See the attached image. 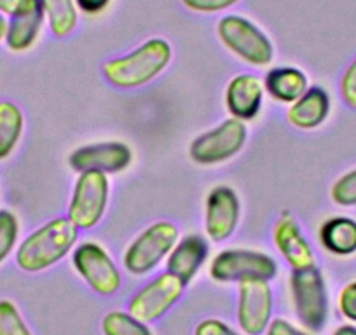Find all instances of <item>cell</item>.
Returning <instances> with one entry per match:
<instances>
[{
    "label": "cell",
    "instance_id": "6da1fadb",
    "mask_svg": "<svg viewBox=\"0 0 356 335\" xmlns=\"http://www.w3.org/2000/svg\"><path fill=\"white\" fill-rule=\"evenodd\" d=\"M79 229L68 217H58L26 236L16 252V264L25 272H40L56 265L74 250Z\"/></svg>",
    "mask_w": 356,
    "mask_h": 335
},
{
    "label": "cell",
    "instance_id": "7a4b0ae2",
    "mask_svg": "<svg viewBox=\"0 0 356 335\" xmlns=\"http://www.w3.org/2000/svg\"><path fill=\"white\" fill-rule=\"evenodd\" d=\"M171 61V46L164 39H149L126 56L114 58L104 65V75L112 86L121 90L145 86Z\"/></svg>",
    "mask_w": 356,
    "mask_h": 335
},
{
    "label": "cell",
    "instance_id": "3957f363",
    "mask_svg": "<svg viewBox=\"0 0 356 335\" xmlns=\"http://www.w3.org/2000/svg\"><path fill=\"white\" fill-rule=\"evenodd\" d=\"M222 44L243 61L255 67H266L273 61L275 47L257 25L243 16H224L217 25Z\"/></svg>",
    "mask_w": 356,
    "mask_h": 335
},
{
    "label": "cell",
    "instance_id": "277c9868",
    "mask_svg": "<svg viewBox=\"0 0 356 335\" xmlns=\"http://www.w3.org/2000/svg\"><path fill=\"white\" fill-rule=\"evenodd\" d=\"M290 290L296 313L304 327L311 332H321L328 318L327 285L316 265L292 271Z\"/></svg>",
    "mask_w": 356,
    "mask_h": 335
},
{
    "label": "cell",
    "instance_id": "5b68a950",
    "mask_svg": "<svg viewBox=\"0 0 356 335\" xmlns=\"http://www.w3.org/2000/svg\"><path fill=\"white\" fill-rule=\"evenodd\" d=\"M108 179L100 172L79 173L68 204V218L79 231H88L100 224L108 204Z\"/></svg>",
    "mask_w": 356,
    "mask_h": 335
},
{
    "label": "cell",
    "instance_id": "8992f818",
    "mask_svg": "<svg viewBox=\"0 0 356 335\" xmlns=\"http://www.w3.org/2000/svg\"><path fill=\"white\" fill-rule=\"evenodd\" d=\"M178 227L171 222H156L147 227L124 254L126 271L135 276L147 275L152 271L178 243Z\"/></svg>",
    "mask_w": 356,
    "mask_h": 335
},
{
    "label": "cell",
    "instance_id": "52a82bcc",
    "mask_svg": "<svg viewBox=\"0 0 356 335\" xmlns=\"http://www.w3.org/2000/svg\"><path fill=\"white\" fill-rule=\"evenodd\" d=\"M278 264L257 250H224L210 264V276L218 283H243L248 279H273Z\"/></svg>",
    "mask_w": 356,
    "mask_h": 335
},
{
    "label": "cell",
    "instance_id": "ba28073f",
    "mask_svg": "<svg viewBox=\"0 0 356 335\" xmlns=\"http://www.w3.org/2000/svg\"><path fill=\"white\" fill-rule=\"evenodd\" d=\"M248 129L245 122L231 117L217 128L196 136L189 147V156L194 163L210 166L231 159L245 147Z\"/></svg>",
    "mask_w": 356,
    "mask_h": 335
},
{
    "label": "cell",
    "instance_id": "9c48e42d",
    "mask_svg": "<svg viewBox=\"0 0 356 335\" xmlns=\"http://www.w3.org/2000/svg\"><path fill=\"white\" fill-rule=\"evenodd\" d=\"M72 262L77 275L100 295H114L121 288V272L98 243H81L75 248Z\"/></svg>",
    "mask_w": 356,
    "mask_h": 335
},
{
    "label": "cell",
    "instance_id": "30bf717a",
    "mask_svg": "<svg viewBox=\"0 0 356 335\" xmlns=\"http://www.w3.org/2000/svg\"><path fill=\"white\" fill-rule=\"evenodd\" d=\"M186 290V283L171 272H164L147 283L129 300V314L143 323H152L168 313L180 300Z\"/></svg>",
    "mask_w": 356,
    "mask_h": 335
},
{
    "label": "cell",
    "instance_id": "8fae6325",
    "mask_svg": "<svg viewBox=\"0 0 356 335\" xmlns=\"http://www.w3.org/2000/svg\"><path fill=\"white\" fill-rule=\"evenodd\" d=\"M273 290L266 279L239 283L238 323L246 335H260L271 323Z\"/></svg>",
    "mask_w": 356,
    "mask_h": 335
},
{
    "label": "cell",
    "instance_id": "7c38bea8",
    "mask_svg": "<svg viewBox=\"0 0 356 335\" xmlns=\"http://www.w3.org/2000/svg\"><path fill=\"white\" fill-rule=\"evenodd\" d=\"M133 152L126 143L102 142L75 149L68 157L70 168L77 173L100 172L105 175L124 172L131 164Z\"/></svg>",
    "mask_w": 356,
    "mask_h": 335
},
{
    "label": "cell",
    "instance_id": "4fadbf2b",
    "mask_svg": "<svg viewBox=\"0 0 356 335\" xmlns=\"http://www.w3.org/2000/svg\"><path fill=\"white\" fill-rule=\"evenodd\" d=\"M239 199L238 194L227 186H218L211 189L207 199L204 211V229L211 241L222 243L231 238L239 222Z\"/></svg>",
    "mask_w": 356,
    "mask_h": 335
},
{
    "label": "cell",
    "instance_id": "5bb4252c",
    "mask_svg": "<svg viewBox=\"0 0 356 335\" xmlns=\"http://www.w3.org/2000/svg\"><path fill=\"white\" fill-rule=\"evenodd\" d=\"M273 239H275V245L280 254L292 268V271H302V269L316 265V259H314L309 241L289 211H283L282 217L276 222Z\"/></svg>",
    "mask_w": 356,
    "mask_h": 335
},
{
    "label": "cell",
    "instance_id": "9a60e30c",
    "mask_svg": "<svg viewBox=\"0 0 356 335\" xmlns=\"http://www.w3.org/2000/svg\"><path fill=\"white\" fill-rule=\"evenodd\" d=\"M264 84L257 75H236L225 90V107L232 117L239 121H250L257 117L262 108Z\"/></svg>",
    "mask_w": 356,
    "mask_h": 335
},
{
    "label": "cell",
    "instance_id": "2e32d148",
    "mask_svg": "<svg viewBox=\"0 0 356 335\" xmlns=\"http://www.w3.org/2000/svg\"><path fill=\"white\" fill-rule=\"evenodd\" d=\"M46 19L40 6V0H29L19 11L9 16L8 30H6V46L15 53L29 51L37 42Z\"/></svg>",
    "mask_w": 356,
    "mask_h": 335
},
{
    "label": "cell",
    "instance_id": "e0dca14e",
    "mask_svg": "<svg viewBox=\"0 0 356 335\" xmlns=\"http://www.w3.org/2000/svg\"><path fill=\"white\" fill-rule=\"evenodd\" d=\"M208 257V243L197 234H189L175 245L168 255V272L191 283Z\"/></svg>",
    "mask_w": 356,
    "mask_h": 335
},
{
    "label": "cell",
    "instance_id": "ac0fdd59",
    "mask_svg": "<svg viewBox=\"0 0 356 335\" xmlns=\"http://www.w3.org/2000/svg\"><path fill=\"white\" fill-rule=\"evenodd\" d=\"M328 114H330V97L323 88L313 86L307 88L306 93L290 105L286 119L293 128L309 131L323 124Z\"/></svg>",
    "mask_w": 356,
    "mask_h": 335
},
{
    "label": "cell",
    "instance_id": "d6986e66",
    "mask_svg": "<svg viewBox=\"0 0 356 335\" xmlns=\"http://www.w3.org/2000/svg\"><path fill=\"white\" fill-rule=\"evenodd\" d=\"M309 88V82L304 72L293 67H280L267 72L264 79V90L269 97L282 104H290L299 100Z\"/></svg>",
    "mask_w": 356,
    "mask_h": 335
},
{
    "label": "cell",
    "instance_id": "ffe728a7",
    "mask_svg": "<svg viewBox=\"0 0 356 335\" xmlns=\"http://www.w3.org/2000/svg\"><path fill=\"white\" fill-rule=\"evenodd\" d=\"M320 243L335 257L356 254V220L351 217H332L320 227Z\"/></svg>",
    "mask_w": 356,
    "mask_h": 335
},
{
    "label": "cell",
    "instance_id": "44dd1931",
    "mask_svg": "<svg viewBox=\"0 0 356 335\" xmlns=\"http://www.w3.org/2000/svg\"><path fill=\"white\" fill-rule=\"evenodd\" d=\"M25 129V117L18 105L13 101H0V161L8 159L15 152Z\"/></svg>",
    "mask_w": 356,
    "mask_h": 335
},
{
    "label": "cell",
    "instance_id": "7402d4cb",
    "mask_svg": "<svg viewBox=\"0 0 356 335\" xmlns=\"http://www.w3.org/2000/svg\"><path fill=\"white\" fill-rule=\"evenodd\" d=\"M40 6L54 37L63 39L77 28L79 13L75 0H40Z\"/></svg>",
    "mask_w": 356,
    "mask_h": 335
},
{
    "label": "cell",
    "instance_id": "603a6c76",
    "mask_svg": "<svg viewBox=\"0 0 356 335\" xmlns=\"http://www.w3.org/2000/svg\"><path fill=\"white\" fill-rule=\"evenodd\" d=\"M102 330L104 335H152L147 323L122 311L108 313L102 321Z\"/></svg>",
    "mask_w": 356,
    "mask_h": 335
},
{
    "label": "cell",
    "instance_id": "cb8c5ba5",
    "mask_svg": "<svg viewBox=\"0 0 356 335\" xmlns=\"http://www.w3.org/2000/svg\"><path fill=\"white\" fill-rule=\"evenodd\" d=\"M19 222L11 210H0V264L8 261L18 243Z\"/></svg>",
    "mask_w": 356,
    "mask_h": 335
},
{
    "label": "cell",
    "instance_id": "d4e9b609",
    "mask_svg": "<svg viewBox=\"0 0 356 335\" xmlns=\"http://www.w3.org/2000/svg\"><path fill=\"white\" fill-rule=\"evenodd\" d=\"M0 335H32L15 302L0 299Z\"/></svg>",
    "mask_w": 356,
    "mask_h": 335
},
{
    "label": "cell",
    "instance_id": "484cf974",
    "mask_svg": "<svg viewBox=\"0 0 356 335\" xmlns=\"http://www.w3.org/2000/svg\"><path fill=\"white\" fill-rule=\"evenodd\" d=\"M330 197L339 206H356V168L335 180Z\"/></svg>",
    "mask_w": 356,
    "mask_h": 335
},
{
    "label": "cell",
    "instance_id": "4316f807",
    "mask_svg": "<svg viewBox=\"0 0 356 335\" xmlns=\"http://www.w3.org/2000/svg\"><path fill=\"white\" fill-rule=\"evenodd\" d=\"M182 2L191 11L213 15V13H220L232 8L234 4H238L239 0H182Z\"/></svg>",
    "mask_w": 356,
    "mask_h": 335
},
{
    "label": "cell",
    "instance_id": "83f0119b",
    "mask_svg": "<svg viewBox=\"0 0 356 335\" xmlns=\"http://www.w3.org/2000/svg\"><path fill=\"white\" fill-rule=\"evenodd\" d=\"M339 311L348 321L356 323V281L348 283L339 293Z\"/></svg>",
    "mask_w": 356,
    "mask_h": 335
},
{
    "label": "cell",
    "instance_id": "f1b7e54d",
    "mask_svg": "<svg viewBox=\"0 0 356 335\" xmlns=\"http://www.w3.org/2000/svg\"><path fill=\"white\" fill-rule=\"evenodd\" d=\"M341 97L348 107L356 108V60L342 74Z\"/></svg>",
    "mask_w": 356,
    "mask_h": 335
},
{
    "label": "cell",
    "instance_id": "f546056e",
    "mask_svg": "<svg viewBox=\"0 0 356 335\" xmlns=\"http://www.w3.org/2000/svg\"><path fill=\"white\" fill-rule=\"evenodd\" d=\"M194 335H238L220 320H204L196 327Z\"/></svg>",
    "mask_w": 356,
    "mask_h": 335
},
{
    "label": "cell",
    "instance_id": "4dcf8cb0",
    "mask_svg": "<svg viewBox=\"0 0 356 335\" xmlns=\"http://www.w3.org/2000/svg\"><path fill=\"white\" fill-rule=\"evenodd\" d=\"M267 335H307V334L306 332L299 330V328H296L286 320L276 318V320H273L271 323H269V327H267Z\"/></svg>",
    "mask_w": 356,
    "mask_h": 335
},
{
    "label": "cell",
    "instance_id": "1f68e13d",
    "mask_svg": "<svg viewBox=\"0 0 356 335\" xmlns=\"http://www.w3.org/2000/svg\"><path fill=\"white\" fill-rule=\"evenodd\" d=\"M112 0H75L77 8L86 15H98L111 6Z\"/></svg>",
    "mask_w": 356,
    "mask_h": 335
},
{
    "label": "cell",
    "instance_id": "d6a6232c",
    "mask_svg": "<svg viewBox=\"0 0 356 335\" xmlns=\"http://www.w3.org/2000/svg\"><path fill=\"white\" fill-rule=\"evenodd\" d=\"M29 0H0V15L13 16L23 8Z\"/></svg>",
    "mask_w": 356,
    "mask_h": 335
},
{
    "label": "cell",
    "instance_id": "836d02e7",
    "mask_svg": "<svg viewBox=\"0 0 356 335\" xmlns=\"http://www.w3.org/2000/svg\"><path fill=\"white\" fill-rule=\"evenodd\" d=\"M334 335H356V327H353V325H342V327H339L334 332Z\"/></svg>",
    "mask_w": 356,
    "mask_h": 335
},
{
    "label": "cell",
    "instance_id": "e575fe53",
    "mask_svg": "<svg viewBox=\"0 0 356 335\" xmlns=\"http://www.w3.org/2000/svg\"><path fill=\"white\" fill-rule=\"evenodd\" d=\"M6 30H8V19H6L4 15H0V42L4 40Z\"/></svg>",
    "mask_w": 356,
    "mask_h": 335
}]
</instances>
